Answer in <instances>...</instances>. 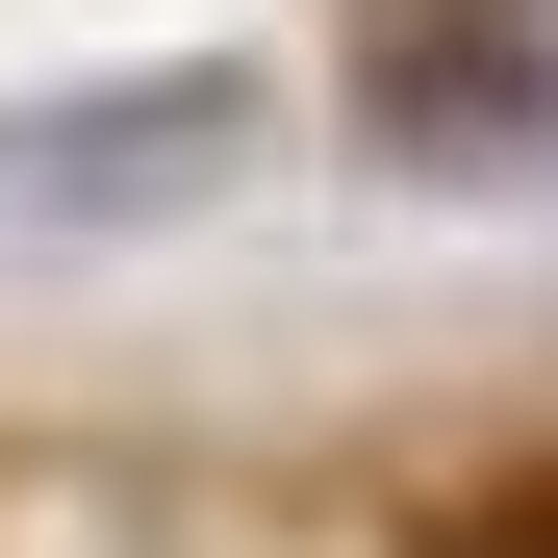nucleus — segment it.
Segmentation results:
<instances>
[{"instance_id":"obj_1","label":"nucleus","mask_w":558,"mask_h":558,"mask_svg":"<svg viewBox=\"0 0 558 558\" xmlns=\"http://www.w3.org/2000/svg\"><path fill=\"white\" fill-rule=\"evenodd\" d=\"M432 558H558V483H483V508H457Z\"/></svg>"}]
</instances>
